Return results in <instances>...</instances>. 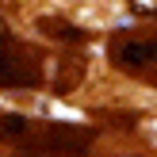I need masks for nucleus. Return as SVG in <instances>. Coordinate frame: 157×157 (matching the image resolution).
Listing matches in <instances>:
<instances>
[{
	"label": "nucleus",
	"mask_w": 157,
	"mask_h": 157,
	"mask_svg": "<svg viewBox=\"0 0 157 157\" xmlns=\"http://www.w3.org/2000/svg\"><path fill=\"white\" fill-rule=\"evenodd\" d=\"M0 134H27V119H23V115H4V119H0Z\"/></svg>",
	"instance_id": "nucleus-4"
},
{
	"label": "nucleus",
	"mask_w": 157,
	"mask_h": 157,
	"mask_svg": "<svg viewBox=\"0 0 157 157\" xmlns=\"http://www.w3.org/2000/svg\"><path fill=\"white\" fill-rule=\"evenodd\" d=\"M23 81H35V77L23 73L19 58H12V54H0V84H23Z\"/></svg>",
	"instance_id": "nucleus-2"
},
{
	"label": "nucleus",
	"mask_w": 157,
	"mask_h": 157,
	"mask_svg": "<svg viewBox=\"0 0 157 157\" xmlns=\"http://www.w3.org/2000/svg\"><path fill=\"white\" fill-rule=\"evenodd\" d=\"M115 58L123 65H150V61H157V42H123Z\"/></svg>",
	"instance_id": "nucleus-1"
},
{
	"label": "nucleus",
	"mask_w": 157,
	"mask_h": 157,
	"mask_svg": "<svg viewBox=\"0 0 157 157\" xmlns=\"http://www.w3.org/2000/svg\"><path fill=\"white\" fill-rule=\"evenodd\" d=\"M38 27H42L50 38H65V42H81V38H84V31H73L69 23H61V19H42Z\"/></svg>",
	"instance_id": "nucleus-3"
}]
</instances>
